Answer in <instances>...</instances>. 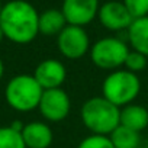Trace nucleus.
<instances>
[{"mask_svg": "<svg viewBox=\"0 0 148 148\" xmlns=\"http://www.w3.org/2000/svg\"><path fill=\"white\" fill-rule=\"evenodd\" d=\"M67 25L68 23L61 9H47L39 13L38 28L39 34L44 36H58Z\"/></svg>", "mask_w": 148, "mask_h": 148, "instance_id": "14", "label": "nucleus"}, {"mask_svg": "<svg viewBox=\"0 0 148 148\" xmlns=\"http://www.w3.org/2000/svg\"><path fill=\"white\" fill-rule=\"evenodd\" d=\"M39 13L26 0H10L0 12V28L6 39L18 45H26L39 35Z\"/></svg>", "mask_w": 148, "mask_h": 148, "instance_id": "1", "label": "nucleus"}, {"mask_svg": "<svg viewBox=\"0 0 148 148\" xmlns=\"http://www.w3.org/2000/svg\"><path fill=\"white\" fill-rule=\"evenodd\" d=\"M129 51H131L129 45L121 38L105 36L92 44L89 52L92 62L97 68L110 73L123 67Z\"/></svg>", "mask_w": 148, "mask_h": 148, "instance_id": "5", "label": "nucleus"}, {"mask_svg": "<svg viewBox=\"0 0 148 148\" xmlns=\"http://www.w3.org/2000/svg\"><path fill=\"white\" fill-rule=\"evenodd\" d=\"M2 8H3V5H2V0H0V12H2Z\"/></svg>", "mask_w": 148, "mask_h": 148, "instance_id": "22", "label": "nucleus"}, {"mask_svg": "<svg viewBox=\"0 0 148 148\" xmlns=\"http://www.w3.org/2000/svg\"><path fill=\"white\" fill-rule=\"evenodd\" d=\"M0 148H26L22 134L10 125L0 126Z\"/></svg>", "mask_w": 148, "mask_h": 148, "instance_id": "16", "label": "nucleus"}, {"mask_svg": "<svg viewBox=\"0 0 148 148\" xmlns=\"http://www.w3.org/2000/svg\"><path fill=\"white\" fill-rule=\"evenodd\" d=\"M32 76L44 90L60 89L67 80V68L60 60L47 58L35 67Z\"/></svg>", "mask_w": 148, "mask_h": 148, "instance_id": "10", "label": "nucleus"}, {"mask_svg": "<svg viewBox=\"0 0 148 148\" xmlns=\"http://www.w3.org/2000/svg\"><path fill=\"white\" fill-rule=\"evenodd\" d=\"M148 65V57H145L144 54L138 52V51H134L131 49L126 60H125V64H123V68L134 73V74H138L141 71H144Z\"/></svg>", "mask_w": 148, "mask_h": 148, "instance_id": "17", "label": "nucleus"}, {"mask_svg": "<svg viewBox=\"0 0 148 148\" xmlns=\"http://www.w3.org/2000/svg\"><path fill=\"white\" fill-rule=\"evenodd\" d=\"M3 76H5V62H3L2 58H0V80L3 79Z\"/></svg>", "mask_w": 148, "mask_h": 148, "instance_id": "20", "label": "nucleus"}, {"mask_svg": "<svg viewBox=\"0 0 148 148\" xmlns=\"http://www.w3.org/2000/svg\"><path fill=\"white\" fill-rule=\"evenodd\" d=\"M44 89L32 74L13 76L5 87V100L16 112H32L38 109Z\"/></svg>", "mask_w": 148, "mask_h": 148, "instance_id": "3", "label": "nucleus"}, {"mask_svg": "<svg viewBox=\"0 0 148 148\" xmlns=\"http://www.w3.org/2000/svg\"><path fill=\"white\" fill-rule=\"evenodd\" d=\"M119 125L141 134V131H144L148 126V109L135 102L121 108Z\"/></svg>", "mask_w": 148, "mask_h": 148, "instance_id": "12", "label": "nucleus"}, {"mask_svg": "<svg viewBox=\"0 0 148 148\" xmlns=\"http://www.w3.org/2000/svg\"><path fill=\"white\" fill-rule=\"evenodd\" d=\"M21 134L26 148H49L54 141V132L48 122L44 121L25 123Z\"/></svg>", "mask_w": 148, "mask_h": 148, "instance_id": "11", "label": "nucleus"}, {"mask_svg": "<svg viewBox=\"0 0 148 148\" xmlns=\"http://www.w3.org/2000/svg\"><path fill=\"white\" fill-rule=\"evenodd\" d=\"M57 47L60 54L71 61L83 58L90 51V38L83 26L67 25L57 36Z\"/></svg>", "mask_w": 148, "mask_h": 148, "instance_id": "6", "label": "nucleus"}, {"mask_svg": "<svg viewBox=\"0 0 148 148\" xmlns=\"http://www.w3.org/2000/svg\"><path fill=\"white\" fill-rule=\"evenodd\" d=\"M126 36L131 49L148 57V16L134 19L126 31Z\"/></svg>", "mask_w": 148, "mask_h": 148, "instance_id": "13", "label": "nucleus"}, {"mask_svg": "<svg viewBox=\"0 0 148 148\" xmlns=\"http://www.w3.org/2000/svg\"><path fill=\"white\" fill-rule=\"evenodd\" d=\"M38 110L47 122H62L71 112V99L62 87L44 90Z\"/></svg>", "mask_w": 148, "mask_h": 148, "instance_id": "7", "label": "nucleus"}, {"mask_svg": "<svg viewBox=\"0 0 148 148\" xmlns=\"http://www.w3.org/2000/svg\"><path fill=\"white\" fill-rule=\"evenodd\" d=\"M5 39V35H3V31H2V28H0V44H2V41Z\"/></svg>", "mask_w": 148, "mask_h": 148, "instance_id": "21", "label": "nucleus"}, {"mask_svg": "<svg viewBox=\"0 0 148 148\" xmlns=\"http://www.w3.org/2000/svg\"><path fill=\"white\" fill-rule=\"evenodd\" d=\"M121 109L103 96L87 99L80 109V118L84 128L90 134L110 135L119 126Z\"/></svg>", "mask_w": 148, "mask_h": 148, "instance_id": "2", "label": "nucleus"}, {"mask_svg": "<svg viewBox=\"0 0 148 148\" xmlns=\"http://www.w3.org/2000/svg\"><path fill=\"white\" fill-rule=\"evenodd\" d=\"M97 19L103 28L112 32L128 31V28L134 22V18L125 8L123 2H118V0H110L100 5Z\"/></svg>", "mask_w": 148, "mask_h": 148, "instance_id": "8", "label": "nucleus"}, {"mask_svg": "<svg viewBox=\"0 0 148 148\" xmlns=\"http://www.w3.org/2000/svg\"><path fill=\"white\" fill-rule=\"evenodd\" d=\"M77 148H115V147L108 135L89 134L79 142Z\"/></svg>", "mask_w": 148, "mask_h": 148, "instance_id": "18", "label": "nucleus"}, {"mask_svg": "<svg viewBox=\"0 0 148 148\" xmlns=\"http://www.w3.org/2000/svg\"><path fill=\"white\" fill-rule=\"evenodd\" d=\"M134 19L148 16V0H122Z\"/></svg>", "mask_w": 148, "mask_h": 148, "instance_id": "19", "label": "nucleus"}, {"mask_svg": "<svg viewBox=\"0 0 148 148\" xmlns=\"http://www.w3.org/2000/svg\"><path fill=\"white\" fill-rule=\"evenodd\" d=\"M115 148H139L141 145V135L139 132L129 129L126 126L119 125L110 135H109Z\"/></svg>", "mask_w": 148, "mask_h": 148, "instance_id": "15", "label": "nucleus"}, {"mask_svg": "<svg viewBox=\"0 0 148 148\" xmlns=\"http://www.w3.org/2000/svg\"><path fill=\"white\" fill-rule=\"evenodd\" d=\"M141 93V80L138 74L125 68L110 71L102 83V96L119 109L131 105Z\"/></svg>", "mask_w": 148, "mask_h": 148, "instance_id": "4", "label": "nucleus"}, {"mask_svg": "<svg viewBox=\"0 0 148 148\" xmlns=\"http://www.w3.org/2000/svg\"><path fill=\"white\" fill-rule=\"evenodd\" d=\"M99 0H62L61 12L68 25L86 26L97 18Z\"/></svg>", "mask_w": 148, "mask_h": 148, "instance_id": "9", "label": "nucleus"}]
</instances>
